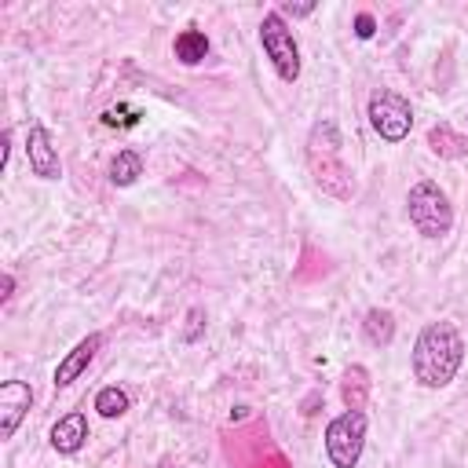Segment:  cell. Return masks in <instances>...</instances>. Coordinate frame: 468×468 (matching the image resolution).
I'll return each mask as SVG.
<instances>
[{"mask_svg":"<svg viewBox=\"0 0 468 468\" xmlns=\"http://www.w3.org/2000/svg\"><path fill=\"white\" fill-rule=\"evenodd\" d=\"M413 380L420 388H446L464 362V336L453 322H428L413 340Z\"/></svg>","mask_w":468,"mask_h":468,"instance_id":"obj_1","label":"cell"},{"mask_svg":"<svg viewBox=\"0 0 468 468\" xmlns=\"http://www.w3.org/2000/svg\"><path fill=\"white\" fill-rule=\"evenodd\" d=\"M340 132H336V124L329 121V117H322L314 128H311V135H307V165H311V176H314V183L329 194V197H336V201H347L351 194H355V179H351V168L344 165V157H340Z\"/></svg>","mask_w":468,"mask_h":468,"instance_id":"obj_2","label":"cell"},{"mask_svg":"<svg viewBox=\"0 0 468 468\" xmlns=\"http://www.w3.org/2000/svg\"><path fill=\"white\" fill-rule=\"evenodd\" d=\"M406 216L420 238H446L453 227V205L435 179H417L406 194Z\"/></svg>","mask_w":468,"mask_h":468,"instance_id":"obj_3","label":"cell"},{"mask_svg":"<svg viewBox=\"0 0 468 468\" xmlns=\"http://www.w3.org/2000/svg\"><path fill=\"white\" fill-rule=\"evenodd\" d=\"M260 48L263 55L271 58L274 73L292 84L300 77V48H296V37L289 29V22L282 18V11H267L263 22H260Z\"/></svg>","mask_w":468,"mask_h":468,"instance_id":"obj_4","label":"cell"},{"mask_svg":"<svg viewBox=\"0 0 468 468\" xmlns=\"http://www.w3.org/2000/svg\"><path fill=\"white\" fill-rule=\"evenodd\" d=\"M366 446V413L344 410L325 424V457L333 468H355Z\"/></svg>","mask_w":468,"mask_h":468,"instance_id":"obj_5","label":"cell"},{"mask_svg":"<svg viewBox=\"0 0 468 468\" xmlns=\"http://www.w3.org/2000/svg\"><path fill=\"white\" fill-rule=\"evenodd\" d=\"M366 117H369L373 132H377L384 143H402V139L410 135V128H413V110H410V102H406L399 91H391V88H377V91L369 95Z\"/></svg>","mask_w":468,"mask_h":468,"instance_id":"obj_6","label":"cell"},{"mask_svg":"<svg viewBox=\"0 0 468 468\" xmlns=\"http://www.w3.org/2000/svg\"><path fill=\"white\" fill-rule=\"evenodd\" d=\"M26 157H29V172L37 179H58L62 176V161H58V150L51 146V135L40 121L29 124L26 132Z\"/></svg>","mask_w":468,"mask_h":468,"instance_id":"obj_7","label":"cell"},{"mask_svg":"<svg viewBox=\"0 0 468 468\" xmlns=\"http://www.w3.org/2000/svg\"><path fill=\"white\" fill-rule=\"evenodd\" d=\"M29 406H33V391L26 380H4L0 384V439H11L18 431Z\"/></svg>","mask_w":468,"mask_h":468,"instance_id":"obj_8","label":"cell"},{"mask_svg":"<svg viewBox=\"0 0 468 468\" xmlns=\"http://www.w3.org/2000/svg\"><path fill=\"white\" fill-rule=\"evenodd\" d=\"M102 347V333H88L58 366H55V388H66V384H73L88 366H91V358H95V351Z\"/></svg>","mask_w":468,"mask_h":468,"instance_id":"obj_9","label":"cell"},{"mask_svg":"<svg viewBox=\"0 0 468 468\" xmlns=\"http://www.w3.org/2000/svg\"><path fill=\"white\" fill-rule=\"evenodd\" d=\"M84 439H88V417L80 410H73V413H66V417H58L51 424V446L58 453H66V457L77 453L84 446Z\"/></svg>","mask_w":468,"mask_h":468,"instance_id":"obj_10","label":"cell"},{"mask_svg":"<svg viewBox=\"0 0 468 468\" xmlns=\"http://www.w3.org/2000/svg\"><path fill=\"white\" fill-rule=\"evenodd\" d=\"M369 369L366 366H347L344 369V377H340V399H344V406L347 410H366V402H369Z\"/></svg>","mask_w":468,"mask_h":468,"instance_id":"obj_11","label":"cell"},{"mask_svg":"<svg viewBox=\"0 0 468 468\" xmlns=\"http://www.w3.org/2000/svg\"><path fill=\"white\" fill-rule=\"evenodd\" d=\"M428 150L435 157H446V161H457V157H468V139L461 132H453L450 124H431L428 128Z\"/></svg>","mask_w":468,"mask_h":468,"instance_id":"obj_12","label":"cell"},{"mask_svg":"<svg viewBox=\"0 0 468 468\" xmlns=\"http://www.w3.org/2000/svg\"><path fill=\"white\" fill-rule=\"evenodd\" d=\"M362 336L373 347H388L395 340V314L388 307H369L362 318Z\"/></svg>","mask_w":468,"mask_h":468,"instance_id":"obj_13","label":"cell"},{"mask_svg":"<svg viewBox=\"0 0 468 468\" xmlns=\"http://www.w3.org/2000/svg\"><path fill=\"white\" fill-rule=\"evenodd\" d=\"M172 51H176V58H179L183 66H197V62L208 58V37H205L201 29H183V33L176 37Z\"/></svg>","mask_w":468,"mask_h":468,"instance_id":"obj_14","label":"cell"},{"mask_svg":"<svg viewBox=\"0 0 468 468\" xmlns=\"http://www.w3.org/2000/svg\"><path fill=\"white\" fill-rule=\"evenodd\" d=\"M143 176V157L135 150H117L110 161V183L113 186H132Z\"/></svg>","mask_w":468,"mask_h":468,"instance_id":"obj_15","label":"cell"},{"mask_svg":"<svg viewBox=\"0 0 468 468\" xmlns=\"http://www.w3.org/2000/svg\"><path fill=\"white\" fill-rule=\"evenodd\" d=\"M95 410H99V417H106V420L124 417V413H128V395H124V388H117V384L99 388V395H95Z\"/></svg>","mask_w":468,"mask_h":468,"instance_id":"obj_16","label":"cell"},{"mask_svg":"<svg viewBox=\"0 0 468 468\" xmlns=\"http://www.w3.org/2000/svg\"><path fill=\"white\" fill-rule=\"evenodd\" d=\"M102 124L106 128H132V124H139V113L135 110H124V106L121 110H106L102 113Z\"/></svg>","mask_w":468,"mask_h":468,"instance_id":"obj_17","label":"cell"},{"mask_svg":"<svg viewBox=\"0 0 468 468\" xmlns=\"http://www.w3.org/2000/svg\"><path fill=\"white\" fill-rule=\"evenodd\" d=\"M373 33H377V18H373L369 11H358V15H355V37H358V40H369Z\"/></svg>","mask_w":468,"mask_h":468,"instance_id":"obj_18","label":"cell"},{"mask_svg":"<svg viewBox=\"0 0 468 468\" xmlns=\"http://www.w3.org/2000/svg\"><path fill=\"white\" fill-rule=\"evenodd\" d=\"M186 318H190V325H186L183 340H190V344H194V340H197V333H201V325H205V322H201V318H205V311H201V307H190V314H186Z\"/></svg>","mask_w":468,"mask_h":468,"instance_id":"obj_19","label":"cell"},{"mask_svg":"<svg viewBox=\"0 0 468 468\" xmlns=\"http://www.w3.org/2000/svg\"><path fill=\"white\" fill-rule=\"evenodd\" d=\"M311 11H314V4H311V0H307V4H285V7H282V18H285V15L303 18V15H311Z\"/></svg>","mask_w":468,"mask_h":468,"instance_id":"obj_20","label":"cell"},{"mask_svg":"<svg viewBox=\"0 0 468 468\" xmlns=\"http://www.w3.org/2000/svg\"><path fill=\"white\" fill-rule=\"evenodd\" d=\"M260 468H289V461H285L278 450H271V453H267V461H263Z\"/></svg>","mask_w":468,"mask_h":468,"instance_id":"obj_21","label":"cell"},{"mask_svg":"<svg viewBox=\"0 0 468 468\" xmlns=\"http://www.w3.org/2000/svg\"><path fill=\"white\" fill-rule=\"evenodd\" d=\"M11 292H15V274H4L0 278V300H11Z\"/></svg>","mask_w":468,"mask_h":468,"instance_id":"obj_22","label":"cell"}]
</instances>
